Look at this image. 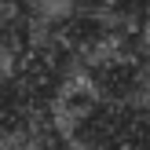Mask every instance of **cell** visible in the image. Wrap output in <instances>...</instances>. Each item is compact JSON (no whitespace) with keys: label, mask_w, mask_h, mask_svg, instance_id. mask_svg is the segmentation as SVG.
<instances>
[{"label":"cell","mask_w":150,"mask_h":150,"mask_svg":"<svg viewBox=\"0 0 150 150\" xmlns=\"http://www.w3.org/2000/svg\"><path fill=\"white\" fill-rule=\"evenodd\" d=\"M29 44V18L18 0H0V51H22Z\"/></svg>","instance_id":"obj_1"}]
</instances>
